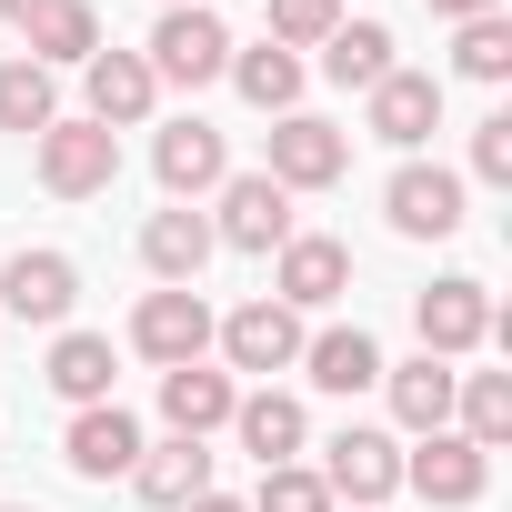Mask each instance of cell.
<instances>
[{
	"label": "cell",
	"mask_w": 512,
	"mask_h": 512,
	"mask_svg": "<svg viewBox=\"0 0 512 512\" xmlns=\"http://www.w3.org/2000/svg\"><path fill=\"white\" fill-rule=\"evenodd\" d=\"M151 81L161 91H201V81H221L231 71V21L221 11H201V0H181V11H161L151 21Z\"/></svg>",
	"instance_id": "1"
},
{
	"label": "cell",
	"mask_w": 512,
	"mask_h": 512,
	"mask_svg": "<svg viewBox=\"0 0 512 512\" xmlns=\"http://www.w3.org/2000/svg\"><path fill=\"white\" fill-rule=\"evenodd\" d=\"M31 171H41L51 201H101V191L121 181V141H111L101 121H51V131L31 141Z\"/></svg>",
	"instance_id": "2"
},
{
	"label": "cell",
	"mask_w": 512,
	"mask_h": 512,
	"mask_svg": "<svg viewBox=\"0 0 512 512\" xmlns=\"http://www.w3.org/2000/svg\"><path fill=\"white\" fill-rule=\"evenodd\" d=\"M322 492L352 502V512H382V502L402 492V442L372 432V422H342V432L322 442Z\"/></svg>",
	"instance_id": "3"
},
{
	"label": "cell",
	"mask_w": 512,
	"mask_h": 512,
	"mask_svg": "<svg viewBox=\"0 0 512 512\" xmlns=\"http://www.w3.org/2000/svg\"><path fill=\"white\" fill-rule=\"evenodd\" d=\"M131 352H141V362H161V372L201 362V352H211V302H201L191 282L141 292V312H131Z\"/></svg>",
	"instance_id": "4"
},
{
	"label": "cell",
	"mask_w": 512,
	"mask_h": 512,
	"mask_svg": "<svg viewBox=\"0 0 512 512\" xmlns=\"http://www.w3.org/2000/svg\"><path fill=\"white\" fill-rule=\"evenodd\" d=\"M342 292H352V241L292 231V241L272 251V302H282V312H332Z\"/></svg>",
	"instance_id": "5"
},
{
	"label": "cell",
	"mask_w": 512,
	"mask_h": 512,
	"mask_svg": "<svg viewBox=\"0 0 512 512\" xmlns=\"http://www.w3.org/2000/svg\"><path fill=\"white\" fill-rule=\"evenodd\" d=\"M71 302H81V262H71V251H31V241H21L11 262H0V312H11V322L61 332Z\"/></svg>",
	"instance_id": "6"
},
{
	"label": "cell",
	"mask_w": 512,
	"mask_h": 512,
	"mask_svg": "<svg viewBox=\"0 0 512 512\" xmlns=\"http://www.w3.org/2000/svg\"><path fill=\"white\" fill-rule=\"evenodd\" d=\"M302 221H292V191L272 181V171H231L221 181V211H211V241H231V251H282Z\"/></svg>",
	"instance_id": "7"
},
{
	"label": "cell",
	"mask_w": 512,
	"mask_h": 512,
	"mask_svg": "<svg viewBox=\"0 0 512 512\" xmlns=\"http://www.w3.org/2000/svg\"><path fill=\"white\" fill-rule=\"evenodd\" d=\"M262 171H272L282 191H332V181L352 171V131H332V121H312V111H282Z\"/></svg>",
	"instance_id": "8"
},
{
	"label": "cell",
	"mask_w": 512,
	"mask_h": 512,
	"mask_svg": "<svg viewBox=\"0 0 512 512\" xmlns=\"http://www.w3.org/2000/svg\"><path fill=\"white\" fill-rule=\"evenodd\" d=\"M382 211H392L402 241H452V231H462V171H442V161H402V171L382 181Z\"/></svg>",
	"instance_id": "9"
},
{
	"label": "cell",
	"mask_w": 512,
	"mask_h": 512,
	"mask_svg": "<svg viewBox=\"0 0 512 512\" xmlns=\"http://www.w3.org/2000/svg\"><path fill=\"white\" fill-rule=\"evenodd\" d=\"M412 332H422L432 362H462V352L492 342V292H482L472 272H452V282H432V292L412 302Z\"/></svg>",
	"instance_id": "10"
},
{
	"label": "cell",
	"mask_w": 512,
	"mask_h": 512,
	"mask_svg": "<svg viewBox=\"0 0 512 512\" xmlns=\"http://www.w3.org/2000/svg\"><path fill=\"white\" fill-rule=\"evenodd\" d=\"M211 342H221V362H231V372H292L312 332H302V312H282V302L262 292V302H241L231 322H211Z\"/></svg>",
	"instance_id": "11"
},
{
	"label": "cell",
	"mask_w": 512,
	"mask_h": 512,
	"mask_svg": "<svg viewBox=\"0 0 512 512\" xmlns=\"http://www.w3.org/2000/svg\"><path fill=\"white\" fill-rule=\"evenodd\" d=\"M402 482H412L422 502H442V512H472V502L492 492V452H472L462 432H422V452L402 462Z\"/></svg>",
	"instance_id": "12"
},
{
	"label": "cell",
	"mask_w": 512,
	"mask_h": 512,
	"mask_svg": "<svg viewBox=\"0 0 512 512\" xmlns=\"http://www.w3.org/2000/svg\"><path fill=\"white\" fill-rule=\"evenodd\" d=\"M81 81H91V111H81V121H101L111 141H121V131H141V121H151V101H161V81H151V61H141V51H91V61H81Z\"/></svg>",
	"instance_id": "13"
},
{
	"label": "cell",
	"mask_w": 512,
	"mask_h": 512,
	"mask_svg": "<svg viewBox=\"0 0 512 512\" xmlns=\"http://www.w3.org/2000/svg\"><path fill=\"white\" fill-rule=\"evenodd\" d=\"M61 462H71L81 482H131V462H141V422H131L121 402H91V412H71Z\"/></svg>",
	"instance_id": "14"
},
{
	"label": "cell",
	"mask_w": 512,
	"mask_h": 512,
	"mask_svg": "<svg viewBox=\"0 0 512 512\" xmlns=\"http://www.w3.org/2000/svg\"><path fill=\"white\" fill-rule=\"evenodd\" d=\"M362 101H372V141H392V151H422L442 131V81L432 71H382Z\"/></svg>",
	"instance_id": "15"
},
{
	"label": "cell",
	"mask_w": 512,
	"mask_h": 512,
	"mask_svg": "<svg viewBox=\"0 0 512 512\" xmlns=\"http://www.w3.org/2000/svg\"><path fill=\"white\" fill-rule=\"evenodd\" d=\"M151 171H161V191H171V201H201V191H221V181H231V151H221V131H211V121H191V111H181V121L151 141Z\"/></svg>",
	"instance_id": "16"
},
{
	"label": "cell",
	"mask_w": 512,
	"mask_h": 512,
	"mask_svg": "<svg viewBox=\"0 0 512 512\" xmlns=\"http://www.w3.org/2000/svg\"><path fill=\"white\" fill-rule=\"evenodd\" d=\"M292 372H312V392H342V402H352V392H372L392 362H382V342H372L362 322H332V332H312V342H302V362H292Z\"/></svg>",
	"instance_id": "17"
},
{
	"label": "cell",
	"mask_w": 512,
	"mask_h": 512,
	"mask_svg": "<svg viewBox=\"0 0 512 512\" xmlns=\"http://www.w3.org/2000/svg\"><path fill=\"white\" fill-rule=\"evenodd\" d=\"M211 211H191V201H171V211H151L141 221V262H151V282H191L201 292V262H211Z\"/></svg>",
	"instance_id": "18"
},
{
	"label": "cell",
	"mask_w": 512,
	"mask_h": 512,
	"mask_svg": "<svg viewBox=\"0 0 512 512\" xmlns=\"http://www.w3.org/2000/svg\"><path fill=\"white\" fill-rule=\"evenodd\" d=\"M231 402H241V382H231V372H211V362H181V372H161V422H171V442H201V432H221V422H231Z\"/></svg>",
	"instance_id": "19"
},
{
	"label": "cell",
	"mask_w": 512,
	"mask_h": 512,
	"mask_svg": "<svg viewBox=\"0 0 512 512\" xmlns=\"http://www.w3.org/2000/svg\"><path fill=\"white\" fill-rule=\"evenodd\" d=\"M231 432H241V452L262 462V472H272V462H302V442H312V422H302V402H292V392H272V382L231 402Z\"/></svg>",
	"instance_id": "20"
},
{
	"label": "cell",
	"mask_w": 512,
	"mask_h": 512,
	"mask_svg": "<svg viewBox=\"0 0 512 512\" xmlns=\"http://www.w3.org/2000/svg\"><path fill=\"white\" fill-rule=\"evenodd\" d=\"M91 51H101V11L91 0H41L21 21V61H41V71H81Z\"/></svg>",
	"instance_id": "21"
},
{
	"label": "cell",
	"mask_w": 512,
	"mask_h": 512,
	"mask_svg": "<svg viewBox=\"0 0 512 512\" xmlns=\"http://www.w3.org/2000/svg\"><path fill=\"white\" fill-rule=\"evenodd\" d=\"M111 372H121V352H111V332H61L51 342V362H41V382L71 402V412H91V402H111Z\"/></svg>",
	"instance_id": "22"
},
{
	"label": "cell",
	"mask_w": 512,
	"mask_h": 512,
	"mask_svg": "<svg viewBox=\"0 0 512 512\" xmlns=\"http://www.w3.org/2000/svg\"><path fill=\"white\" fill-rule=\"evenodd\" d=\"M452 362H432V352H412L402 372H382V392H392V422L422 442V432H452Z\"/></svg>",
	"instance_id": "23"
},
{
	"label": "cell",
	"mask_w": 512,
	"mask_h": 512,
	"mask_svg": "<svg viewBox=\"0 0 512 512\" xmlns=\"http://www.w3.org/2000/svg\"><path fill=\"white\" fill-rule=\"evenodd\" d=\"M131 492H141L151 512H181V502H201V492H211V452H201V442H141Z\"/></svg>",
	"instance_id": "24"
},
{
	"label": "cell",
	"mask_w": 512,
	"mask_h": 512,
	"mask_svg": "<svg viewBox=\"0 0 512 512\" xmlns=\"http://www.w3.org/2000/svg\"><path fill=\"white\" fill-rule=\"evenodd\" d=\"M221 81H231L251 111H272V121H282V111L302 101V51H282V41H251V51H231V71H221Z\"/></svg>",
	"instance_id": "25"
},
{
	"label": "cell",
	"mask_w": 512,
	"mask_h": 512,
	"mask_svg": "<svg viewBox=\"0 0 512 512\" xmlns=\"http://www.w3.org/2000/svg\"><path fill=\"white\" fill-rule=\"evenodd\" d=\"M452 432L472 452H502L512 442V372H462L452 382Z\"/></svg>",
	"instance_id": "26"
},
{
	"label": "cell",
	"mask_w": 512,
	"mask_h": 512,
	"mask_svg": "<svg viewBox=\"0 0 512 512\" xmlns=\"http://www.w3.org/2000/svg\"><path fill=\"white\" fill-rule=\"evenodd\" d=\"M382 71H402V61H392V31H382V21H342V31L322 41V81H342V91H372Z\"/></svg>",
	"instance_id": "27"
},
{
	"label": "cell",
	"mask_w": 512,
	"mask_h": 512,
	"mask_svg": "<svg viewBox=\"0 0 512 512\" xmlns=\"http://www.w3.org/2000/svg\"><path fill=\"white\" fill-rule=\"evenodd\" d=\"M61 121V91H51V71L41 61H0V131H51Z\"/></svg>",
	"instance_id": "28"
},
{
	"label": "cell",
	"mask_w": 512,
	"mask_h": 512,
	"mask_svg": "<svg viewBox=\"0 0 512 512\" xmlns=\"http://www.w3.org/2000/svg\"><path fill=\"white\" fill-rule=\"evenodd\" d=\"M452 71H462V81H512V21H502V11L452 21Z\"/></svg>",
	"instance_id": "29"
},
{
	"label": "cell",
	"mask_w": 512,
	"mask_h": 512,
	"mask_svg": "<svg viewBox=\"0 0 512 512\" xmlns=\"http://www.w3.org/2000/svg\"><path fill=\"white\" fill-rule=\"evenodd\" d=\"M251 512H342V502L322 492V472H312V462H272V472H262V492H251Z\"/></svg>",
	"instance_id": "30"
},
{
	"label": "cell",
	"mask_w": 512,
	"mask_h": 512,
	"mask_svg": "<svg viewBox=\"0 0 512 512\" xmlns=\"http://www.w3.org/2000/svg\"><path fill=\"white\" fill-rule=\"evenodd\" d=\"M342 31V0H272V31L262 41H282V51H322Z\"/></svg>",
	"instance_id": "31"
},
{
	"label": "cell",
	"mask_w": 512,
	"mask_h": 512,
	"mask_svg": "<svg viewBox=\"0 0 512 512\" xmlns=\"http://www.w3.org/2000/svg\"><path fill=\"white\" fill-rule=\"evenodd\" d=\"M472 181H512V111L472 121Z\"/></svg>",
	"instance_id": "32"
},
{
	"label": "cell",
	"mask_w": 512,
	"mask_h": 512,
	"mask_svg": "<svg viewBox=\"0 0 512 512\" xmlns=\"http://www.w3.org/2000/svg\"><path fill=\"white\" fill-rule=\"evenodd\" d=\"M442 21H482V11H502V0H432Z\"/></svg>",
	"instance_id": "33"
},
{
	"label": "cell",
	"mask_w": 512,
	"mask_h": 512,
	"mask_svg": "<svg viewBox=\"0 0 512 512\" xmlns=\"http://www.w3.org/2000/svg\"><path fill=\"white\" fill-rule=\"evenodd\" d=\"M181 512H251L241 492H201V502H181Z\"/></svg>",
	"instance_id": "34"
},
{
	"label": "cell",
	"mask_w": 512,
	"mask_h": 512,
	"mask_svg": "<svg viewBox=\"0 0 512 512\" xmlns=\"http://www.w3.org/2000/svg\"><path fill=\"white\" fill-rule=\"evenodd\" d=\"M31 11H41V0H0V21H11V31H21V21H31Z\"/></svg>",
	"instance_id": "35"
},
{
	"label": "cell",
	"mask_w": 512,
	"mask_h": 512,
	"mask_svg": "<svg viewBox=\"0 0 512 512\" xmlns=\"http://www.w3.org/2000/svg\"><path fill=\"white\" fill-rule=\"evenodd\" d=\"M161 11H181V0H161Z\"/></svg>",
	"instance_id": "36"
},
{
	"label": "cell",
	"mask_w": 512,
	"mask_h": 512,
	"mask_svg": "<svg viewBox=\"0 0 512 512\" xmlns=\"http://www.w3.org/2000/svg\"><path fill=\"white\" fill-rule=\"evenodd\" d=\"M11 512H31V502H11Z\"/></svg>",
	"instance_id": "37"
}]
</instances>
